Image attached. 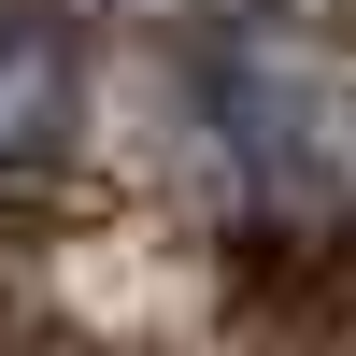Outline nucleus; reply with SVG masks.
Returning a JSON list of instances; mask_svg holds the SVG:
<instances>
[{
  "label": "nucleus",
  "instance_id": "1",
  "mask_svg": "<svg viewBox=\"0 0 356 356\" xmlns=\"http://www.w3.org/2000/svg\"><path fill=\"white\" fill-rule=\"evenodd\" d=\"M57 100H72V43H57V15L0 0V171H15V157H43Z\"/></svg>",
  "mask_w": 356,
  "mask_h": 356
}]
</instances>
